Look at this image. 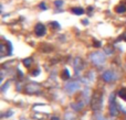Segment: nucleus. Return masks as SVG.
<instances>
[{
  "mask_svg": "<svg viewBox=\"0 0 126 120\" xmlns=\"http://www.w3.org/2000/svg\"><path fill=\"white\" fill-rule=\"evenodd\" d=\"M64 120H75V118H74V116L72 114L66 112V114H65V117H64Z\"/></svg>",
  "mask_w": 126,
  "mask_h": 120,
  "instance_id": "15",
  "label": "nucleus"
},
{
  "mask_svg": "<svg viewBox=\"0 0 126 120\" xmlns=\"http://www.w3.org/2000/svg\"><path fill=\"white\" fill-rule=\"evenodd\" d=\"M83 96H84V99L86 103H89L90 99H91V95H90V89L89 88H85L84 92H83Z\"/></svg>",
  "mask_w": 126,
  "mask_h": 120,
  "instance_id": "11",
  "label": "nucleus"
},
{
  "mask_svg": "<svg viewBox=\"0 0 126 120\" xmlns=\"http://www.w3.org/2000/svg\"><path fill=\"white\" fill-rule=\"evenodd\" d=\"M90 60L96 66H102L106 61V56L103 52H93L90 54Z\"/></svg>",
  "mask_w": 126,
  "mask_h": 120,
  "instance_id": "1",
  "label": "nucleus"
},
{
  "mask_svg": "<svg viewBox=\"0 0 126 120\" xmlns=\"http://www.w3.org/2000/svg\"><path fill=\"white\" fill-rule=\"evenodd\" d=\"M73 67H74V70H75L76 73L81 72V71L83 70V63H82V60H81L80 57H76V59L74 60Z\"/></svg>",
  "mask_w": 126,
  "mask_h": 120,
  "instance_id": "8",
  "label": "nucleus"
},
{
  "mask_svg": "<svg viewBox=\"0 0 126 120\" xmlns=\"http://www.w3.org/2000/svg\"><path fill=\"white\" fill-rule=\"evenodd\" d=\"M61 77L63 79H69L70 78V73H69V71L67 70H64L62 72V74H61Z\"/></svg>",
  "mask_w": 126,
  "mask_h": 120,
  "instance_id": "14",
  "label": "nucleus"
},
{
  "mask_svg": "<svg viewBox=\"0 0 126 120\" xmlns=\"http://www.w3.org/2000/svg\"><path fill=\"white\" fill-rule=\"evenodd\" d=\"M96 120H106L104 116H102L101 114H96Z\"/></svg>",
  "mask_w": 126,
  "mask_h": 120,
  "instance_id": "18",
  "label": "nucleus"
},
{
  "mask_svg": "<svg viewBox=\"0 0 126 120\" xmlns=\"http://www.w3.org/2000/svg\"><path fill=\"white\" fill-rule=\"evenodd\" d=\"M34 32L38 36H43L47 33V29H46V26H44V24L37 23L35 24V28H34Z\"/></svg>",
  "mask_w": 126,
  "mask_h": 120,
  "instance_id": "7",
  "label": "nucleus"
},
{
  "mask_svg": "<svg viewBox=\"0 0 126 120\" xmlns=\"http://www.w3.org/2000/svg\"><path fill=\"white\" fill-rule=\"evenodd\" d=\"M115 11H116V13H120V14L125 13L126 12V7L124 6V4H120V6H117L115 8Z\"/></svg>",
  "mask_w": 126,
  "mask_h": 120,
  "instance_id": "10",
  "label": "nucleus"
},
{
  "mask_svg": "<svg viewBox=\"0 0 126 120\" xmlns=\"http://www.w3.org/2000/svg\"><path fill=\"white\" fill-rule=\"evenodd\" d=\"M54 4H55V7L60 8V7H62V6H63V1H62V0H57V1L54 2Z\"/></svg>",
  "mask_w": 126,
  "mask_h": 120,
  "instance_id": "17",
  "label": "nucleus"
},
{
  "mask_svg": "<svg viewBox=\"0 0 126 120\" xmlns=\"http://www.w3.org/2000/svg\"><path fill=\"white\" fill-rule=\"evenodd\" d=\"M72 108L74 110H81L83 108V104L82 103H76V104H72Z\"/></svg>",
  "mask_w": 126,
  "mask_h": 120,
  "instance_id": "12",
  "label": "nucleus"
},
{
  "mask_svg": "<svg viewBox=\"0 0 126 120\" xmlns=\"http://www.w3.org/2000/svg\"><path fill=\"white\" fill-rule=\"evenodd\" d=\"M102 78H103V81L106 82V83H112V82H114L117 78V76H116V74L113 71H105L102 74Z\"/></svg>",
  "mask_w": 126,
  "mask_h": 120,
  "instance_id": "5",
  "label": "nucleus"
},
{
  "mask_svg": "<svg viewBox=\"0 0 126 120\" xmlns=\"http://www.w3.org/2000/svg\"><path fill=\"white\" fill-rule=\"evenodd\" d=\"M9 85H10V84H9V82H8V83H7V84H6V85H4V86H2V88H1V89H2V92H6V88L8 87Z\"/></svg>",
  "mask_w": 126,
  "mask_h": 120,
  "instance_id": "21",
  "label": "nucleus"
},
{
  "mask_svg": "<svg viewBox=\"0 0 126 120\" xmlns=\"http://www.w3.org/2000/svg\"><path fill=\"white\" fill-rule=\"evenodd\" d=\"M39 8H40V9H42V10H47V6H46V3H44V2H41V3H40V6H39Z\"/></svg>",
  "mask_w": 126,
  "mask_h": 120,
  "instance_id": "20",
  "label": "nucleus"
},
{
  "mask_svg": "<svg viewBox=\"0 0 126 120\" xmlns=\"http://www.w3.org/2000/svg\"><path fill=\"white\" fill-rule=\"evenodd\" d=\"M125 2H126V0H125Z\"/></svg>",
  "mask_w": 126,
  "mask_h": 120,
  "instance_id": "23",
  "label": "nucleus"
},
{
  "mask_svg": "<svg viewBox=\"0 0 126 120\" xmlns=\"http://www.w3.org/2000/svg\"><path fill=\"white\" fill-rule=\"evenodd\" d=\"M92 108L94 110H100L103 106V98L101 94H95L93 96V99H92Z\"/></svg>",
  "mask_w": 126,
  "mask_h": 120,
  "instance_id": "3",
  "label": "nucleus"
},
{
  "mask_svg": "<svg viewBox=\"0 0 126 120\" xmlns=\"http://www.w3.org/2000/svg\"><path fill=\"white\" fill-rule=\"evenodd\" d=\"M83 24H87V20H83Z\"/></svg>",
  "mask_w": 126,
  "mask_h": 120,
  "instance_id": "22",
  "label": "nucleus"
},
{
  "mask_svg": "<svg viewBox=\"0 0 126 120\" xmlns=\"http://www.w3.org/2000/svg\"><path fill=\"white\" fill-rule=\"evenodd\" d=\"M115 95L112 94L110 96V115L112 117H115L117 116L118 114V110H117V107H116V103H115V98H114Z\"/></svg>",
  "mask_w": 126,
  "mask_h": 120,
  "instance_id": "4",
  "label": "nucleus"
},
{
  "mask_svg": "<svg viewBox=\"0 0 126 120\" xmlns=\"http://www.w3.org/2000/svg\"><path fill=\"white\" fill-rule=\"evenodd\" d=\"M31 62H32V60H31V59H26V60H23L24 66H26V67H29V66L31 65Z\"/></svg>",
  "mask_w": 126,
  "mask_h": 120,
  "instance_id": "16",
  "label": "nucleus"
},
{
  "mask_svg": "<svg viewBox=\"0 0 126 120\" xmlns=\"http://www.w3.org/2000/svg\"><path fill=\"white\" fill-rule=\"evenodd\" d=\"M40 92V85L35 83H30L26 86V93L28 94H35V93Z\"/></svg>",
  "mask_w": 126,
  "mask_h": 120,
  "instance_id": "6",
  "label": "nucleus"
},
{
  "mask_svg": "<svg viewBox=\"0 0 126 120\" xmlns=\"http://www.w3.org/2000/svg\"><path fill=\"white\" fill-rule=\"evenodd\" d=\"M118 95H120V97L123 99V100L126 101V88H123V89H121L120 93H118Z\"/></svg>",
  "mask_w": 126,
  "mask_h": 120,
  "instance_id": "13",
  "label": "nucleus"
},
{
  "mask_svg": "<svg viewBox=\"0 0 126 120\" xmlns=\"http://www.w3.org/2000/svg\"><path fill=\"white\" fill-rule=\"evenodd\" d=\"M51 25H52V26H54V28H58V29L60 28V24L58 23L57 21H53V22H51Z\"/></svg>",
  "mask_w": 126,
  "mask_h": 120,
  "instance_id": "19",
  "label": "nucleus"
},
{
  "mask_svg": "<svg viewBox=\"0 0 126 120\" xmlns=\"http://www.w3.org/2000/svg\"><path fill=\"white\" fill-rule=\"evenodd\" d=\"M71 11H72V13H74L76 15H82L84 13V10L82 8H80V7H74V8L71 9Z\"/></svg>",
  "mask_w": 126,
  "mask_h": 120,
  "instance_id": "9",
  "label": "nucleus"
},
{
  "mask_svg": "<svg viewBox=\"0 0 126 120\" xmlns=\"http://www.w3.org/2000/svg\"><path fill=\"white\" fill-rule=\"evenodd\" d=\"M80 87H81L80 82H69V83L65 84L64 89L69 95H72L75 92H78L80 89Z\"/></svg>",
  "mask_w": 126,
  "mask_h": 120,
  "instance_id": "2",
  "label": "nucleus"
}]
</instances>
